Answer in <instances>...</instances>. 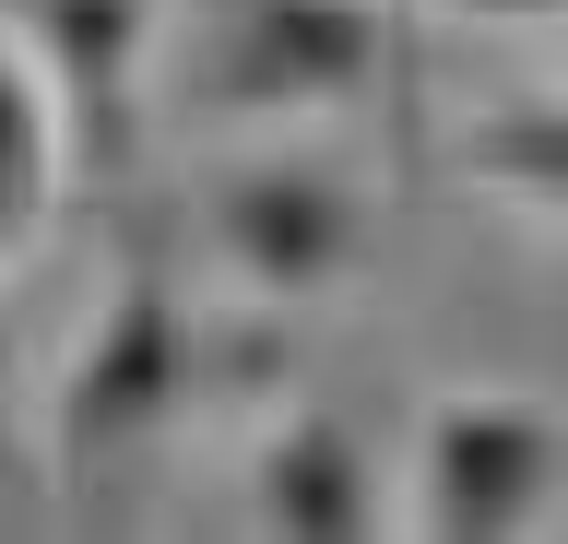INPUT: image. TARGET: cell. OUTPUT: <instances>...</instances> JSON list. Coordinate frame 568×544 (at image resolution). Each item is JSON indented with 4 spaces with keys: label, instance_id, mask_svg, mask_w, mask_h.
<instances>
[{
    "label": "cell",
    "instance_id": "1",
    "mask_svg": "<svg viewBox=\"0 0 568 544\" xmlns=\"http://www.w3.org/2000/svg\"><path fill=\"white\" fill-rule=\"evenodd\" d=\"M190 402V308L154 260L119 273V296L95 308V343L71 356V391H60V485H95L119 450L166 427Z\"/></svg>",
    "mask_w": 568,
    "mask_h": 544
},
{
    "label": "cell",
    "instance_id": "2",
    "mask_svg": "<svg viewBox=\"0 0 568 544\" xmlns=\"http://www.w3.org/2000/svg\"><path fill=\"white\" fill-rule=\"evenodd\" d=\"M202 107H344L390 72V12L367 0H213Z\"/></svg>",
    "mask_w": 568,
    "mask_h": 544
},
{
    "label": "cell",
    "instance_id": "3",
    "mask_svg": "<svg viewBox=\"0 0 568 544\" xmlns=\"http://www.w3.org/2000/svg\"><path fill=\"white\" fill-rule=\"evenodd\" d=\"M557 473H568V414L557 402H521V391L426 402V473H415L426 533H462V544L521 533L532 509L557 497Z\"/></svg>",
    "mask_w": 568,
    "mask_h": 544
},
{
    "label": "cell",
    "instance_id": "4",
    "mask_svg": "<svg viewBox=\"0 0 568 544\" xmlns=\"http://www.w3.org/2000/svg\"><path fill=\"white\" fill-rule=\"evenodd\" d=\"M213 237H225V260H237L261 296H308V285H332V273H355V249H367V189L332 178L320 154H261V166H237V178L213 189Z\"/></svg>",
    "mask_w": 568,
    "mask_h": 544
},
{
    "label": "cell",
    "instance_id": "5",
    "mask_svg": "<svg viewBox=\"0 0 568 544\" xmlns=\"http://www.w3.org/2000/svg\"><path fill=\"white\" fill-rule=\"evenodd\" d=\"M261 521L296 544H344L379 533V473H367V438L344 414H284L273 450H261Z\"/></svg>",
    "mask_w": 568,
    "mask_h": 544
},
{
    "label": "cell",
    "instance_id": "6",
    "mask_svg": "<svg viewBox=\"0 0 568 544\" xmlns=\"http://www.w3.org/2000/svg\"><path fill=\"white\" fill-rule=\"evenodd\" d=\"M142 37H154V0H36L48 83H60V107L95 131L83 154H106V166H119V143H131V72H142Z\"/></svg>",
    "mask_w": 568,
    "mask_h": 544
},
{
    "label": "cell",
    "instance_id": "7",
    "mask_svg": "<svg viewBox=\"0 0 568 544\" xmlns=\"http://www.w3.org/2000/svg\"><path fill=\"white\" fill-rule=\"evenodd\" d=\"M60 202V83L48 60L0 48V249H24Z\"/></svg>",
    "mask_w": 568,
    "mask_h": 544
},
{
    "label": "cell",
    "instance_id": "8",
    "mask_svg": "<svg viewBox=\"0 0 568 544\" xmlns=\"http://www.w3.org/2000/svg\"><path fill=\"white\" fill-rule=\"evenodd\" d=\"M462 178H486V189H521V202H557L568 214V107H497L474 119L450 143Z\"/></svg>",
    "mask_w": 568,
    "mask_h": 544
},
{
    "label": "cell",
    "instance_id": "9",
    "mask_svg": "<svg viewBox=\"0 0 568 544\" xmlns=\"http://www.w3.org/2000/svg\"><path fill=\"white\" fill-rule=\"evenodd\" d=\"M450 12H557V0H450Z\"/></svg>",
    "mask_w": 568,
    "mask_h": 544
},
{
    "label": "cell",
    "instance_id": "10",
    "mask_svg": "<svg viewBox=\"0 0 568 544\" xmlns=\"http://www.w3.org/2000/svg\"><path fill=\"white\" fill-rule=\"evenodd\" d=\"M0 331H12V308H0Z\"/></svg>",
    "mask_w": 568,
    "mask_h": 544
}]
</instances>
